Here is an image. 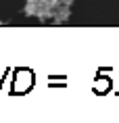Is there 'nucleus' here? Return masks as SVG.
<instances>
[{
  "instance_id": "4",
  "label": "nucleus",
  "mask_w": 119,
  "mask_h": 123,
  "mask_svg": "<svg viewBox=\"0 0 119 123\" xmlns=\"http://www.w3.org/2000/svg\"><path fill=\"white\" fill-rule=\"evenodd\" d=\"M0 25H4V21H0Z\"/></svg>"
},
{
  "instance_id": "1",
  "label": "nucleus",
  "mask_w": 119,
  "mask_h": 123,
  "mask_svg": "<svg viewBox=\"0 0 119 123\" xmlns=\"http://www.w3.org/2000/svg\"><path fill=\"white\" fill-rule=\"evenodd\" d=\"M59 0H25L23 13L27 17H36L38 21H50L54 8L59 6Z\"/></svg>"
},
{
  "instance_id": "3",
  "label": "nucleus",
  "mask_w": 119,
  "mask_h": 123,
  "mask_svg": "<svg viewBox=\"0 0 119 123\" xmlns=\"http://www.w3.org/2000/svg\"><path fill=\"white\" fill-rule=\"evenodd\" d=\"M59 2H61V4H67V6H71L75 0H59Z\"/></svg>"
},
{
  "instance_id": "2",
  "label": "nucleus",
  "mask_w": 119,
  "mask_h": 123,
  "mask_svg": "<svg viewBox=\"0 0 119 123\" xmlns=\"http://www.w3.org/2000/svg\"><path fill=\"white\" fill-rule=\"evenodd\" d=\"M71 19V6H67V4H59V6L54 8V13H52V23L54 25H63L65 21Z\"/></svg>"
}]
</instances>
